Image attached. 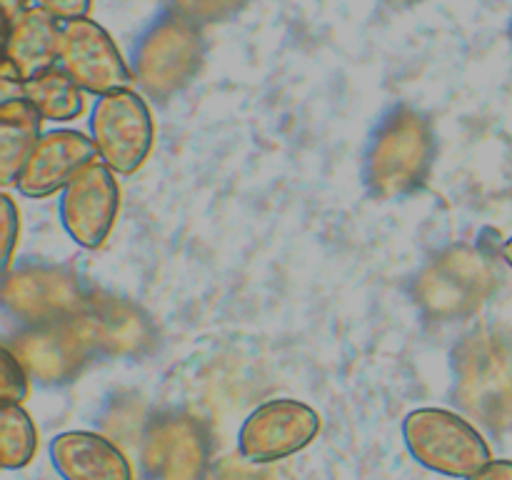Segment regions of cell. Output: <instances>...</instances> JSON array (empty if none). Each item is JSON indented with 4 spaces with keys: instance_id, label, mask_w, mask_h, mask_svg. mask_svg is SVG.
Here are the masks:
<instances>
[{
    "instance_id": "cell-1",
    "label": "cell",
    "mask_w": 512,
    "mask_h": 480,
    "mask_svg": "<svg viewBox=\"0 0 512 480\" xmlns=\"http://www.w3.org/2000/svg\"><path fill=\"white\" fill-rule=\"evenodd\" d=\"M438 140L428 115L395 105L380 118L363 153V183L378 200H403L430 178Z\"/></svg>"
},
{
    "instance_id": "cell-2",
    "label": "cell",
    "mask_w": 512,
    "mask_h": 480,
    "mask_svg": "<svg viewBox=\"0 0 512 480\" xmlns=\"http://www.w3.org/2000/svg\"><path fill=\"white\" fill-rule=\"evenodd\" d=\"M205 40L200 25L163 10L130 50V73L150 100L175 98L203 68Z\"/></svg>"
},
{
    "instance_id": "cell-3",
    "label": "cell",
    "mask_w": 512,
    "mask_h": 480,
    "mask_svg": "<svg viewBox=\"0 0 512 480\" xmlns=\"http://www.w3.org/2000/svg\"><path fill=\"white\" fill-rule=\"evenodd\" d=\"M455 403L488 428L512 423V353L500 338L473 333L453 353Z\"/></svg>"
},
{
    "instance_id": "cell-4",
    "label": "cell",
    "mask_w": 512,
    "mask_h": 480,
    "mask_svg": "<svg viewBox=\"0 0 512 480\" xmlns=\"http://www.w3.org/2000/svg\"><path fill=\"white\" fill-rule=\"evenodd\" d=\"M403 440L415 463L448 478L463 480L493 460L483 433L445 408H418L405 415Z\"/></svg>"
},
{
    "instance_id": "cell-5",
    "label": "cell",
    "mask_w": 512,
    "mask_h": 480,
    "mask_svg": "<svg viewBox=\"0 0 512 480\" xmlns=\"http://www.w3.org/2000/svg\"><path fill=\"white\" fill-rule=\"evenodd\" d=\"M88 123L100 163L115 175H133L143 168L155 140L153 113L143 95L130 88L98 95Z\"/></svg>"
},
{
    "instance_id": "cell-6",
    "label": "cell",
    "mask_w": 512,
    "mask_h": 480,
    "mask_svg": "<svg viewBox=\"0 0 512 480\" xmlns=\"http://www.w3.org/2000/svg\"><path fill=\"white\" fill-rule=\"evenodd\" d=\"M493 268L480 250L453 245L425 265L415 283L420 308L440 320L468 315L490 293Z\"/></svg>"
},
{
    "instance_id": "cell-7",
    "label": "cell",
    "mask_w": 512,
    "mask_h": 480,
    "mask_svg": "<svg viewBox=\"0 0 512 480\" xmlns=\"http://www.w3.org/2000/svg\"><path fill=\"white\" fill-rule=\"evenodd\" d=\"M90 290L63 265L23 263L3 273V305L25 325L73 320Z\"/></svg>"
},
{
    "instance_id": "cell-8",
    "label": "cell",
    "mask_w": 512,
    "mask_h": 480,
    "mask_svg": "<svg viewBox=\"0 0 512 480\" xmlns=\"http://www.w3.org/2000/svg\"><path fill=\"white\" fill-rule=\"evenodd\" d=\"M318 410L295 398H275L258 405L238 430L240 458L270 465L308 448L320 433Z\"/></svg>"
},
{
    "instance_id": "cell-9",
    "label": "cell",
    "mask_w": 512,
    "mask_h": 480,
    "mask_svg": "<svg viewBox=\"0 0 512 480\" xmlns=\"http://www.w3.org/2000/svg\"><path fill=\"white\" fill-rule=\"evenodd\" d=\"M140 465L148 480H205L210 435L203 420L188 413H163L150 420L140 443Z\"/></svg>"
},
{
    "instance_id": "cell-10",
    "label": "cell",
    "mask_w": 512,
    "mask_h": 480,
    "mask_svg": "<svg viewBox=\"0 0 512 480\" xmlns=\"http://www.w3.org/2000/svg\"><path fill=\"white\" fill-rule=\"evenodd\" d=\"M58 65L85 93L93 95L115 93L133 80L128 60L120 55L108 30L93 18L63 20Z\"/></svg>"
},
{
    "instance_id": "cell-11",
    "label": "cell",
    "mask_w": 512,
    "mask_h": 480,
    "mask_svg": "<svg viewBox=\"0 0 512 480\" xmlns=\"http://www.w3.org/2000/svg\"><path fill=\"white\" fill-rule=\"evenodd\" d=\"M120 210V185L115 173L100 160L85 165L63 190L58 215L75 245L98 250L108 240Z\"/></svg>"
},
{
    "instance_id": "cell-12",
    "label": "cell",
    "mask_w": 512,
    "mask_h": 480,
    "mask_svg": "<svg viewBox=\"0 0 512 480\" xmlns=\"http://www.w3.org/2000/svg\"><path fill=\"white\" fill-rule=\"evenodd\" d=\"M73 323L93 355L103 358H135L148 353L155 343V328L148 315L118 295L90 290Z\"/></svg>"
},
{
    "instance_id": "cell-13",
    "label": "cell",
    "mask_w": 512,
    "mask_h": 480,
    "mask_svg": "<svg viewBox=\"0 0 512 480\" xmlns=\"http://www.w3.org/2000/svg\"><path fill=\"white\" fill-rule=\"evenodd\" d=\"M8 348L23 363L30 378L45 385L70 383L93 358V350L73 320L25 325Z\"/></svg>"
},
{
    "instance_id": "cell-14",
    "label": "cell",
    "mask_w": 512,
    "mask_h": 480,
    "mask_svg": "<svg viewBox=\"0 0 512 480\" xmlns=\"http://www.w3.org/2000/svg\"><path fill=\"white\" fill-rule=\"evenodd\" d=\"M95 158L98 153H95L93 138L80 130H48L40 135L38 145L15 178V190L33 200L48 198L63 190Z\"/></svg>"
},
{
    "instance_id": "cell-15",
    "label": "cell",
    "mask_w": 512,
    "mask_h": 480,
    "mask_svg": "<svg viewBox=\"0 0 512 480\" xmlns=\"http://www.w3.org/2000/svg\"><path fill=\"white\" fill-rule=\"evenodd\" d=\"M50 463L63 480H133L123 450L93 430H65L48 445Z\"/></svg>"
},
{
    "instance_id": "cell-16",
    "label": "cell",
    "mask_w": 512,
    "mask_h": 480,
    "mask_svg": "<svg viewBox=\"0 0 512 480\" xmlns=\"http://www.w3.org/2000/svg\"><path fill=\"white\" fill-rule=\"evenodd\" d=\"M60 20L48 10L30 5L10 25H5V58L23 73V78L43 73L58 65Z\"/></svg>"
},
{
    "instance_id": "cell-17",
    "label": "cell",
    "mask_w": 512,
    "mask_h": 480,
    "mask_svg": "<svg viewBox=\"0 0 512 480\" xmlns=\"http://www.w3.org/2000/svg\"><path fill=\"white\" fill-rule=\"evenodd\" d=\"M43 115L25 98H5L0 105V183L15 185V178L23 170L38 145Z\"/></svg>"
},
{
    "instance_id": "cell-18",
    "label": "cell",
    "mask_w": 512,
    "mask_h": 480,
    "mask_svg": "<svg viewBox=\"0 0 512 480\" xmlns=\"http://www.w3.org/2000/svg\"><path fill=\"white\" fill-rule=\"evenodd\" d=\"M83 93L85 90L60 65L33 75L23 85V98L53 123H68L78 118L85 108Z\"/></svg>"
},
{
    "instance_id": "cell-19",
    "label": "cell",
    "mask_w": 512,
    "mask_h": 480,
    "mask_svg": "<svg viewBox=\"0 0 512 480\" xmlns=\"http://www.w3.org/2000/svg\"><path fill=\"white\" fill-rule=\"evenodd\" d=\"M38 450V433L28 410L20 403L0 408V465L5 470L25 468Z\"/></svg>"
},
{
    "instance_id": "cell-20",
    "label": "cell",
    "mask_w": 512,
    "mask_h": 480,
    "mask_svg": "<svg viewBox=\"0 0 512 480\" xmlns=\"http://www.w3.org/2000/svg\"><path fill=\"white\" fill-rule=\"evenodd\" d=\"M248 5V0H165V10L195 25L223 23Z\"/></svg>"
},
{
    "instance_id": "cell-21",
    "label": "cell",
    "mask_w": 512,
    "mask_h": 480,
    "mask_svg": "<svg viewBox=\"0 0 512 480\" xmlns=\"http://www.w3.org/2000/svg\"><path fill=\"white\" fill-rule=\"evenodd\" d=\"M28 370L23 368L13 350L3 345L0 350V395L3 403H20L28 398Z\"/></svg>"
},
{
    "instance_id": "cell-22",
    "label": "cell",
    "mask_w": 512,
    "mask_h": 480,
    "mask_svg": "<svg viewBox=\"0 0 512 480\" xmlns=\"http://www.w3.org/2000/svg\"><path fill=\"white\" fill-rule=\"evenodd\" d=\"M20 238V213L10 195H0V265L8 273Z\"/></svg>"
},
{
    "instance_id": "cell-23",
    "label": "cell",
    "mask_w": 512,
    "mask_h": 480,
    "mask_svg": "<svg viewBox=\"0 0 512 480\" xmlns=\"http://www.w3.org/2000/svg\"><path fill=\"white\" fill-rule=\"evenodd\" d=\"M33 5L48 10L50 15H55L63 23V20L88 18L93 0H33Z\"/></svg>"
},
{
    "instance_id": "cell-24",
    "label": "cell",
    "mask_w": 512,
    "mask_h": 480,
    "mask_svg": "<svg viewBox=\"0 0 512 480\" xmlns=\"http://www.w3.org/2000/svg\"><path fill=\"white\" fill-rule=\"evenodd\" d=\"M463 480H512V460H490L488 465H483V468L475 470L473 475H468Z\"/></svg>"
},
{
    "instance_id": "cell-25",
    "label": "cell",
    "mask_w": 512,
    "mask_h": 480,
    "mask_svg": "<svg viewBox=\"0 0 512 480\" xmlns=\"http://www.w3.org/2000/svg\"><path fill=\"white\" fill-rule=\"evenodd\" d=\"M30 8V0H3V15H5V25L13 23L20 13Z\"/></svg>"
},
{
    "instance_id": "cell-26",
    "label": "cell",
    "mask_w": 512,
    "mask_h": 480,
    "mask_svg": "<svg viewBox=\"0 0 512 480\" xmlns=\"http://www.w3.org/2000/svg\"><path fill=\"white\" fill-rule=\"evenodd\" d=\"M500 255H503V260L508 263V268L512 270V235L508 240H505L503 245H500Z\"/></svg>"
},
{
    "instance_id": "cell-27",
    "label": "cell",
    "mask_w": 512,
    "mask_h": 480,
    "mask_svg": "<svg viewBox=\"0 0 512 480\" xmlns=\"http://www.w3.org/2000/svg\"><path fill=\"white\" fill-rule=\"evenodd\" d=\"M385 3H388L390 8H410V5H418L423 3V0H385Z\"/></svg>"
}]
</instances>
